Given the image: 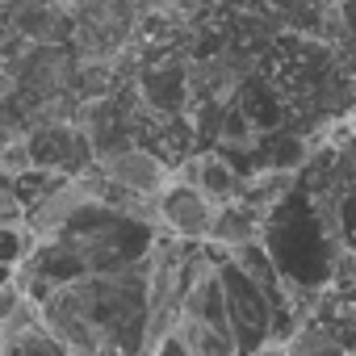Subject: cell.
<instances>
[{"label": "cell", "instance_id": "cell-1", "mask_svg": "<svg viewBox=\"0 0 356 356\" xmlns=\"http://www.w3.org/2000/svg\"><path fill=\"white\" fill-rule=\"evenodd\" d=\"M42 310V331L67 356H143L147 281L143 264L126 273L76 277L30 293Z\"/></svg>", "mask_w": 356, "mask_h": 356}, {"label": "cell", "instance_id": "cell-13", "mask_svg": "<svg viewBox=\"0 0 356 356\" xmlns=\"http://www.w3.org/2000/svg\"><path fill=\"white\" fill-rule=\"evenodd\" d=\"M0 348H5V339H0Z\"/></svg>", "mask_w": 356, "mask_h": 356}, {"label": "cell", "instance_id": "cell-11", "mask_svg": "<svg viewBox=\"0 0 356 356\" xmlns=\"http://www.w3.org/2000/svg\"><path fill=\"white\" fill-rule=\"evenodd\" d=\"M42 5H47V9H55L63 22H76L80 13H88V9L97 5V0H42Z\"/></svg>", "mask_w": 356, "mask_h": 356}, {"label": "cell", "instance_id": "cell-10", "mask_svg": "<svg viewBox=\"0 0 356 356\" xmlns=\"http://www.w3.org/2000/svg\"><path fill=\"white\" fill-rule=\"evenodd\" d=\"M26 130H22V118L9 109V101H0V147H9L13 138H22Z\"/></svg>", "mask_w": 356, "mask_h": 356}, {"label": "cell", "instance_id": "cell-3", "mask_svg": "<svg viewBox=\"0 0 356 356\" xmlns=\"http://www.w3.org/2000/svg\"><path fill=\"white\" fill-rule=\"evenodd\" d=\"M155 231H163L168 239L176 243H206L210 235V222H214V206L210 197L197 189V185H185V181H172L155 193Z\"/></svg>", "mask_w": 356, "mask_h": 356}, {"label": "cell", "instance_id": "cell-6", "mask_svg": "<svg viewBox=\"0 0 356 356\" xmlns=\"http://www.w3.org/2000/svg\"><path fill=\"white\" fill-rule=\"evenodd\" d=\"M281 356H348V343L335 339L323 323H298L281 343Z\"/></svg>", "mask_w": 356, "mask_h": 356}, {"label": "cell", "instance_id": "cell-7", "mask_svg": "<svg viewBox=\"0 0 356 356\" xmlns=\"http://www.w3.org/2000/svg\"><path fill=\"white\" fill-rule=\"evenodd\" d=\"M30 252H34V239H30L26 222H17V227H0V268H17V264H26Z\"/></svg>", "mask_w": 356, "mask_h": 356}, {"label": "cell", "instance_id": "cell-8", "mask_svg": "<svg viewBox=\"0 0 356 356\" xmlns=\"http://www.w3.org/2000/svg\"><path fill=\"white\" fill-rule=\"evenodd\" d=\"M0 356H67V348L59 339H51L47 331H34V335H17V339H5Z\"/></svg>", "mask_w": 356, "mask_h": 356}, {"label": "cell", "instance_id": "cell-5", "mask_svg": "<svg viewBox=\"0 0 356 356\" xmlns=\"http://www.w3.org/2000/svg\"><path fill=\"white\" fill-rule=\"evenodd\" d=\"M264 214H268L264 206H252L243 197L218 206L214 222H210V235H206V248H214V252L222 248L227 256H235L243 248H256L264 239Z\"/></svg>", "mask_w": 356, "mask_h": 356}, {"label": "cell", "instance_id": "cell-2", "mask_svg": "<svg viewBox=\"0 0 356 356\" xmlns=\"http://www.w3.org/2000/svg\"><path fill=\"white\" fill-rule=\"evenodd\" d=\"M214 277H218V293H222V314H227V331H231V343H235V356H256L268 335H273V302L264 298V289L243 273L235 268L231 260H218L214 264Z\"/></svg>", "mask_w": 356, "mask_h": 356}, {"label": "cell", "instance_id": "cell-12", "mask_svg": "<svg viewBox=\"0 0 356 356\" xmlns=\"http://www.w3.org/2000/svg\"><path fill=\"white\" fill-rule=\"evenodd\" d=\"M147 356H189V352H185V343H181V339H176V335L168 331V335H163V339L147 352Z\"/></svg>", "mask_w": 356, "mask_h": 356}, {"label": "cell", "instance_id": "cell-9", "mask_svg": "<svg viewBox=\"0 0 356 356\" xmlns=\"http://www.w3.org/2000/svg\"><path fill=\"white\" fill-rule=\"evenodd\" d=\"M17 222H26V206L17 202L9 176H0V227H17Z\"/></svg>", "mask_w": 356, "mask_h": 356}, {"label": "cell", "instance_id": "cell-4", "mask_svg": "<svg viewBox=\"0 0 356 356\" xmlns=\"http://www.w3.org/2000/svg\"><path fill=\"white\" fill-rule=\"evenodd\" d=\"M17 84V92H34L38 101L47 97H67V88L76 84V63H72V51L67 47H30L22 55V63L5 67Z\"/></svg>", "mask_w": 356, "mask_h": 356}]
</instances>
